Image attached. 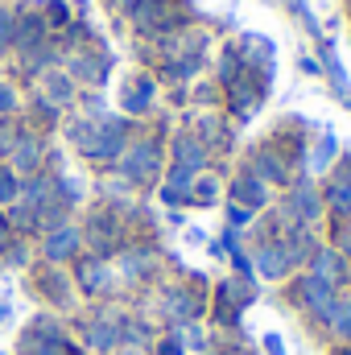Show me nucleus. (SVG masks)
<instances>
[{"instance_id": "1", "label": "nucleus", "mask_w": 351, "mask_h": 355, "mask_svg": "<svg viewBox=\"0 0 351 355\" xmlns=\"http://www.w3.org/2000/svg\"><path fill=\"white\" fill-rule=\"evenodd\" d=\"M298 297H302L314 314H323V318H327V314H331V306H335L331 285H327V281H318V277H306V281L298 285Z\"/></svg>"}, {"instance_id": "2", "label": "nucleus", "mask_w": 351, "mask_h": 355, "mask_svg": "<svg viewBox=\"0 0 351 355\" xmlns=\"http://www.w3.org/2000/svg\"><path fill=\"white\" fill-rule=\"evenodd\" d=\"M75 248H79V236H75L71 227H62V232H54V236H50L46 257H50V261H62V257H71Z\"/></svg>"}, {"instance_id": "3", "label": "nucleus", "mask_w": 351, "mask_h": 355, "mask_svg": "<svg viewBox=\"0 0 351 355\" xmlns=\"http://www.w3.org/2000/svg\"><path fill=\"white\" fill-rule=\"evenodd\" d=\"M153 166H157V149H153V145H141V149L128 157V174L132 178H149Z\"/></svg>"}, {"instance_id": "4", "label": "nucleus", "mask_w": 351, "mask_h": 355, "mask_svg": "<svg viewBox=\"0 0 351 355\" xmlns=\"http://www.w3.org/2000/svg\"><path fill=\"white\" fill-rule=\"evenodd\" d=\"M257 265H261L264 277H281L285 268H289V261H285V248L277 244V248H264L261 257H257Z\"/></svg>"}, {"instance_id": "5", "label": "nucleus", "mask_w": 351, "mask_h": 355, "mask_svg": "<svg viewBox=\"0 0 351 355\" xmlns=\"http://www.w3.org/2000/svg\"><path fill=\"white\" fill-rule=\"evenodd\" d=\"M331 207H335V211H351V174L335 178V186H331Z\"/></svg>"}, {"instance_id": "6", "label": "nucleus", "mask_w": 351, "mask_h": 355, "mask_svg": "<svg viewBox=\"0 0 351 355\" xmlns=\"http://www.w3.org/2000/svg\"><path fill=\"white\" fill-rule=\"evenodd\" d=\"M178 162H182V170H194V166H203V149L190 137H182L178 141Z\"/></svg>"}, {"instance_id": "7", "label": "nucleus", "mask_w": 351, "mask_h": 355, "mask_svg": "<svg viewBox=\"0 0 351 355\" xmlns=\"http://www.w3.org/2000/svg\"><path fill=\"white\" fill-rule=\"evenodd\" d=\"M343 277V265H339V257L335 252H318V281H339Z\"/></svg>"}, {"instance_id": "8", "label": "nucleus", "mask_w": 351, "mask_h": 355, "mask_svg": "<svg viewBox=\"0 0 351 355\" xmlns=\"http://www.w3.org/2000/svg\"><path fill=\"white\" fill-rule=\"evenodd\" d=\"M166 310H170L174 318H190V314H198V302H194L190 293H174V297L166 302Z\"/></svg>"}, {"instance_id": "9", "label": "nucleus", "mask_w": 351, "mask_h": 355, "mask_svg": "<svg viewBox=\"0 0 351 355\" xmlns=\"http://www.w3.org/2000/svg\"><path fill=\"white\" fill-rule=\"evenodd\" d=\"M327 318H331V327H335V335H351V306H348V302H335Z\"/></svg>"}, {"instance_id": "10", "label": "nucleus", "mask_w": 351, "mask_h": 355, "mask_svg": "<svg viewBox=\"0 0 351 355\" xmlns=\"http://www.w3.org/2000/svg\"><path fill=\"white\" fill-rule=\"evenodd\" d=\"M236 194H240L248 207H257V202L264 198V190L257 186V182H252V178H240V182H236Z\"/></svg>"}, {"instance_id": "11", "label": "nucleus", "mask_w": 351, "mask_h": 355, "mask_svg": "<svg viewBox=\"0 0 351 355\" xmlns=\"http://www.w3.org/2000/svg\"><path fill=\"white\" fill-rule=\"evenodd\" d=\"M33 355H79V352H75L71 343H62V339L54 335V339H42V343H37V352H33Z\"/></svg>"}, {"instance_id": "12", "label": "nucleus", "mask_w": 351, "mask_h": 355, "mask_svg": "<svg viewBox=\"0 0 351 355\" xmlns=\"http://www.w3.org/2000/svg\"><path fill=\"white\" fill-rule=\"evenodd\" d=\"M91 343H95V347H116V343H120V331H116V327H95V331H91Z\"/></svg>"}, {"instance_id": "13", "label": "nucleus", "mask_w": 351, "mask_h": 355, "mask_svg": "<svg viewBox=\"0 0 351 355\" xmlns=\"http://www.w3.org/2000/svg\"><path fill=\"white\" fill-rule=\"evenodd\" d=\"M289 207H293V215H306V219H310V215H314V194H310V190H302V194H293V202H289Z\"/></svg>"}, {"instance_id": "14", "label": "nucleus", "mask_w": 351, "mask_h": 355, "mask_svg": "<svg viewBox=\"0 0 351 355\" xmlns=\"http://www.w3.org/2000/svg\"><path fill=\"white\" fill-rule=\"evenodd\" d=\"M99 281H103V265H83V285L99 289Z\"/></svg>"}, {"instance_id": "15", "label": "nucleus", "mask_w": 351, "mask_h": 355, "mask_svg": "<svg viewBox=\"0 0 351 355\" xmlns=\"http://www.w3.org/2000/svg\"><path fill=\"white\" fill-rule=\"evenodd\" d=\"M331 153H335V141H331V137H327V141H323V145H318V153H314V170H323V166H327V162H331Z\"/></svg>"}, {"instance_id": "16", "label": "nucleus", "mask_w": 351, "mask_h": 355, "mask_svg": "<svg viewBox=\"0 0 351 355\" xmlns=\"http://www.w3.org/2000/svg\"><path fill=\"white\" fill-rule=\"evenodd\" d=\"M33 157H37V145H33V141H21V149H17V162H21V166H29Z\"/></svg>"}, {"instance_id": "17", "label": "nucleus", "mask_w": 351, "mask_h": 355, "mask_svg": "<svg viewBox=\"0 0 351 355\" xmlns=\"http://www.w3.org/2000/svg\"><path fill=\"white\" fill-rule=\"evenodd\" d=\"M8 33H12V17H8V12H0V50L8 46Z\"/></svg>"}, {"instance_id": "18", "label": "nucleus", "mask_w": 351, "mask_h": 355, "mask_svg": "<svg viewBox=\"0 0 351 355\" xmlns=\"http://www.w3.org/2000/svg\"><path fill=\"white\" fill-rule=\"evenodd\" d=\"M12 190H17V186H12V178L0 174V198H12Z\"/></svg>"}, {"instance_id": "19", "label": "nucleus", "mask_w": 351, "mask_h": 355, "mask_svg": "<svg viewBox=\"0 0 351 355\" xmlns=\"http://www.w3.org/2000/svg\"><path fill=\"white\" fill-rule=\"evenodd\" d=\"M232 223H248V211L244 207H232Z\"/></svg>"}, {"instance_id": "20", "label": "nucleus", "mask_w": 351, "mask_h": 355, "mask_svg": "<svg viewBox=\"0 0 351 355\" xmlns=\"http://www.w3.org/2000/svg\"><path fill=\"white\" fill-rule=\"evenodd\" d=\"M8 103H12V95H8V91L0 87V107H8Z\"/></svg>"}, {"instance_id": "21", "label": "nucleus", "mask_w": 351, "mask_h": 355, "mask_svg": "<svg viewBox=\"0 0 351 355\" xmlns=\"http://www.w3.org/2000/svg\"><path fill=\"white\" fill-rule=\"evenodd\" d=\"M0 240H4V219H0Z\"/></svg>"}, {"instance_id": "22", "label": "nucleus", "mask_w": 351, "mask_h": 355, "mask_svg": "<svg viewBox=\"0 0 351 355\" xmlns=\"http://www.w3.org/2000/svg\"><path fill=\"white\" fill-rule=\"evenodd\" d=\"M348 248H351V232H348Z\"/></svg>"}]
</instances>
